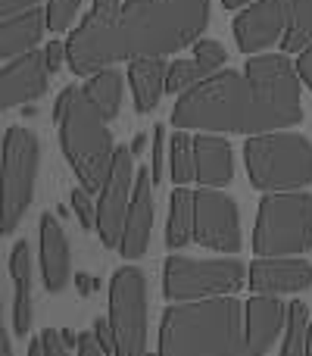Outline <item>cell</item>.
<instances>
[{"label":"cell","mask_w":312,"mask_h":356,"mask_svg":"<svg viewBox=\"0 0 312 356\" xmlns=\"http://www.w3.org/2000/svg\"><path fill=\"white\" fill-rule=\"evenodd\" d=\"M303 122L300 75L284 54L250 56L244 72L219 69L175 100V129L269 135Z\"/></svg>","instance_id":"obj_1"},{"label":"cell","mask_w":312,"mask_h":356,"mask_svg":"<svg viewBox=\"0 0 312 356\" xmlns=\"http://www.w3.org/2000/svg\"><path fill=\"white\" fill-rule=\"evenodd\" d=\"M209 25V0H125L113 16H85L69 35V69L91 79L122 60L169 56L197 44Z\"/></svg>","instance_id":"obj_2"},{"label":"cell","mask_w":312,"mask_h":356,"mask_svg":"<svg viewBox=\"0 0 312 356\" xmlns=\"http://www.w3.org/2000/svg\"><path fill=\"white\" fill-rule=\"evenodd\" d=\"M159 356H253L238 297L172 303L159 322Z\"/></svg>","instance_id":"obj_3"},{"label":"cell","mask_w":312,"mask_h":356,"mask_svg":"<svg viewBox=\"0 0 312 356\" xmlns=\"http://www.w3.org/2000/svg\"><path fill=\"white\" fill-rule=\"evenodd\" d=\"M54 119L60 122V144L69 166L75 169L85 191H104L106 178L113 172L116 144L106 129V116L85 97V91L69 85L56 97Z\"/></svg>","instance_id":"obj_4"},{"label":"cell","mask_w":312,"mask_h":356,"mask_svg":"<svg viewBox=\"0 0 312 356\" xmlns=\"http://www.w3.org/2000/svg\"><path fill=\"white\" fill-rule=\"evenodd\" d=\"M250 184L265 194L300 191L312 181V141L290 131L253 135L244 144Z\"/></svg>","instance_id":"obj_5"},{"label":"cell","mask_w":312,"mask_h":356,"mask_svg":"<svg viewBox=\"0 0 312 356\" xmlns=\"http://www.w3.org/2000/svg\"><path fill=\"white\" fill-rule=\"evenodd\" d=\"M312 247V194L284 191L259 203L253 250L256 257H303Z\"/></svg>","instance_id":"obj_6"},{"label":"cell","mask_w":312,"mask_h":356,"mask_svg":"<svg viewBox=\"0 0 312 356\" xmlns=\"http://www.w3.org/2000/svg\"><path fill=\"white\" fill-rule=\"evenodd\" d=\"M247 282V266L240 259H190L172 253L163 266L165 300L190 303L209 297H231Z\"/></svg>","instance_id":"obj_7"},{"label":"cell","mask_w":312,"mask_h":356,"mask_svg":"<svg viewBox=\"0 0 312 356\" xmlns=\"http://www.w3.org/2000/svg\"><path fill=\"white\" fill-rule=\"evenodd\" d=\"M38 147L35 131L13 125L3 135V234H13L35 197V178H38Z\"/></svg>","instance_id":"obj_8"},{"label":"cell","mask_w":312,"mask_h":356,"mask_svg":"<svg viewBox=\"0 0 312 356\" xmlns=\"http://www.w3.org/2000/svg\"><path fill=\"white\" fill-rule=\"evenodd\" d=\"M110 322L116 332V353L113 356L147 353V278L135 266H125L113 275Z\"/></svg>","instance_id":"obj_9"},{"label":"cell","mask_w":312,"mask_h":356,"mask_svg":"<svg viewBox=\"0 0 312 356\" xmlns=\"http://www.w3.org/2000/svg\"><path fill=\"white\" fill-rule=\"evenodd\" d=\"M194 241L219 253H238L244 244L238 203L219 188H203L194 194Z\"/></svg>","instance_id":"obj_10"},{"label":"cell","mask_w":312,"mask_h":356,"mask_svg":"<svg viewBox=\"0 0 312 356\" xmlns=\"http://www.w3.org/2000/svg\"><path fill=\"white\" fill-rule=\"evenodd\" d=\"M135 181H138L135 154H131V147H116L113 172L106 178L104 191H100V203H97V234L104 241V247H116L119 250V244H122Z\"/></svg>","instance_id":"obj_11"},{"label":"cell","mask_w":312,"mask_h":356,"mask_svg":"<svg viewBox=\"0 0 312 356\" xmlns=\"http://www.w3.org/2000/svg\"><path fill=\"white\" fill-rule=\"evenodd\" d=\"M284 25H288V0L250 3V10H244L234 19V38H238L240 54H263L265 47L284 38Z\"/></svg>","instance_id":"obj_12"},{"label":"cell","mask_w":312,"mask_h":356,"mask_svg":"<svg viewBox=\"0 0 312 356\" xmlns=\"http://www.w3.org/2000/svg\"><path fill=\"white\" fill-rule=\"evenodd\" d=\"M47 79L50 69L44 63V54H22L16 60L3 63L0 69V106L13 110L19 104H31V100L47 94Z\"/></svg>","instance_id":"obj_13"},{"label":"cell","mask_w":312,"mask_h":356,"mask_svg":"<svg viewBox=\"0 0 312 356\" xmlns=\"http://www.w3.org/2000/svg\"><path fill=\"white\" fill-rule=\"evenodd\" d=\"M312 284V266L300 257H259L250 263L253 294H297Z\"/></svg>","instance_id":"obj_14"},{"label":"cell","mask_w":312,"mask_h":356,"mask_svg":"<svg viewBox=\"0 0 312 356\" xmlns=\"http://www.w3.org/2000/svg\"><path fill=\"white\" fill-rule=\"evenodd\" d=\"M154 184L156 181L150 169L138 172L129 219H125V234H122V244H119V253L125 259H141L147 253L150 232H154Z\"/></svg>","instance_id":"obj_15"},{"label":"cell","mask_w":312,"mask_h":356,"mask_svg":"<svg viewBox=\"0 0 312 356\" xmlns=\"http://www.w3.org/2000/svg\"><path fill=\"white\" fill-rule=\"evenodd\" d=\"M244 325H247V344H250L253 356H265L288 325V303L278 297L256 294L244 303Z\"/></svg>","instance_id":"obj_16"},{"label":"cell","mask_w":312,"mask_h":356,"mask_svg":"<svg viewBox=\"0 0 312 356\" xmlns=\"http://www.w3.org/2000/svg\"><path fill=\"white\" fill-rule=\"evenodd\" d=\"M38 234H41V275H44V288L50 294H60L69 284V275H72V257H69V241L66 232H63L60 219L50 213L41 216V225H38Z\"/></svg>","instance_id":"obj_17"},{"label":"cell","mask_w":312,"mask_h":356,"mask_svg":"<svg viewBox=\"0 0 312 356\" xmlns=\"http://www.w3.org/2000/svg\"><path fill=\"white\" fill-rule=\"evenodd\" d=\"M194 178L203 188H222L234 178V154L231 144L219 135L194 138Z\"/></svg>","instance_id":"obj_18"},{"label":"cell","mask_w":312,"mask_h":356,"mask_svg":"<svg viewBox=\"0 0 312 356\" xmlns=\"http://www.w3.org/2000/svg\"><path fill=\"white\" fill-rule=\"evenodd\" d=\"M44 29H47V13L38 10V6L0 19V60L10 63L22 54H31L35 44L41 41Z\"/></svg>","instance_id":"obj_19"},{"label":"cell","mask_w":312,"mask_h":356,"mask_svg":"<svg viewBox=\"0 0 312 356\" xmlns=\"http://www.w3.org/2000/svg\"><path fill=\"white\" fill-rule=\"evenodd\" d=\"M10 272H13V332L25 338L31 328V250L28 241H16L10 250Z\"/></svg>","instance_id":"obj_20"},{"label":"cell","mask_w":312,"mask_h":356,"mask_svg":"<svg viewBox=\"0 0 312 356\" xmlns=\"http://www.w3.org/2000/svg\"><path fill=\"white\" fill-rule=\"evenodd\" d=\"M165 75H169V66H165L163 56H144V60L129 63V81H131L138 113L156 110L159 97L165 91Z\"/></svg>","instance_id":"obj_21"},{"label":"cell","mask_w":312,"mask_h":356,"mask_svg":"<svg viewBox=\"0 0 312 356\" xmlns=\"http://www.w3.org/2000/svg\"><path fill=\"white\" fill-rule=\"evenodd\" d=\"M194 241V194L188 188H175L169 197V219H165V247L181 250Z\"/></svg>","instance_id":"obj_22"},{"label":"cell","mask_w":312,"mask_h":356,"mask_svg":"<svg viewBox=\"0 0 312 356\" xmlns=\"http://www.w3.org/2000/svg\"><path fill=\"white\" fill-rule=\"evenodd\" d=\"M81 91H85V97L91 100L106 119H113L119 113V104H122V72L113 66L100 69V72H94L91 79L81 85Z\"/></svg>","instance_id":"obj_23"},{"label":"cell","mask_w":312,"mask_h":356,"mask_svg":"<svg viewBox=\"0 0 312 356\" xmlns=\"http://www.w3.org/2000/svg\"><path fill=\"white\" fill-rule=\"evenodd\" d=\"M312 44V0H288V25H284L281 50L303 54Z\"/></svg>","instance_id":"obj_24"},{"label":"cell","mask_w":312,"mask_h":356,"mask_svg":"<svg viewBox=\"0 0 312 356\" xmlns=\"http://www.w3.org/2000/svg\"><path fill=\"white\" fill-rule=\"evenodd\" d=\"M306 344H309V307L303 300H290L281 356H306Z\"/></svg>","instance_id":"obj_25"},{"label":"cell","mask_w":312,"mask_h":356,"mask_svg":"<svg viewBox=\"0 0 312 356\" xmlns=\"http://www.w3.org/2000/svg\"><path fill=\"white\" fill-rule=\"evenodd\" d=\"M169 172L175 184H188L194 178V138L175 131L169 141Z\"/></svg>","instance_id":"obj_26"},{"label":"cell","mask_w":312,"mask_h":356,"mask_svg":"<svg viewBox=\"0 0 312 356\" xmlns=\"http://www.w3.org/2000/svg\"><path fill=\"white\" fill-rule=\"evenodd\" d=\"M209 69L197 60H175L169 66V75H165V91L169 94H184L194 85H200L203 79H209Z\"/></svg>","instance_id":"obj_27"},{"label":"cell","mask_w":312,"mask_h":356,"mask_svg":"<svg viewBox=\"0 0 312 356\" xmlns=\"http://www.w3.org/2000/svg\"><path fill=\"white\" fill-rule=\"evenodd\" d=\"M81 0H47V29L50 31H66L75 22V13H79Z\"/></svg>","instance_id":"obj_28"},{"label":"cell","mask_w":312,"mask_h":356,"mask_svg":"<svg viewBox=\"0 0 312 356\" xmlns=\"http://www.w3.org/2000/svg\"><path fill=\"white\" fill-rule=\"evenodd\" d=\"M28 356H69V347L63 344V334L54 328H44L28 344Z\"/></svg>","instance_id":"obj_29"},{"label":"cell","mask_w":312,"mask_h":356,"mask_svg":"<svg viewBox=\"0 0 312 356\" xmlns=\"http://www.w3.org/2000/svg\"><path fill=\"white\" fill-rule=\"evenodd\" d=\"M194 60L203 63L209 72H219V66L228 60V54L219 41H213V38H200V41L194 44Z\"/></svg>","instance_id":"obj_30"},{"label":"cell","mask_w":312,"mask_h":356,"mask_svg":"<svg viewBox=\"0 0 312 356\" xmlns=\"http://www.w3.org/2000/svg\"><path fill=\"white\" fill-rule=\"evenodd\" d=\"M72 209H75V216H79L81 228H97V207H94V200H91V191L75 188L72 191Z\"/></svg>","instance_id":"obj_31"},{"label":"cell","mask_w":312,"mask_h":356,"mask_svg":"<svg viewBox=\"0 0 312 356\" xmlns=\"http://www.w3.org/2000/svg\"><path fill=\"white\" fill-rule=\"evenodd\" d=\"M94 338L97 344L104 347V353H116V332H113V322L110 319H94Z\"/></svg>","instance_id":"obj_32"},{"label":"cell","mask_w":312,"mask_h":356,"mask_svg":"<svg viewBox=\"0 0 312 356\" xmlns=\"http://www.w3.org/2000/svg\"><path fill=\"white\" fill-rule=\"evenodd\" d=\"M163 144H165V129L156 125L154 129V160H150V172H154V181H163Z\"/></svg>","instance_id":"obj_33"},{"label":"cell","mask_w":312,"mask_h":356,"mask_svg":"<svg viewBox=\"0 0 312 356\" xmlns=\"http://www.w3.org/2000/svg\"><path fill=\"white\" fill-rule=\"evenodd\" d=\"M63 60H69V50H66V44H60V41H50L47 47H44V63H47L50 75H54V72H60Z\"/></svg>","instance_id":"obj_34"},{"label":"cell","mask_w":312,"mask_h":356,"mask_svg":"<svg viewBox=\"0 0 312 356\" xmlns=\"http://www.w3.org/2000/svg\"><path fill=\"white\" fill-rule=\"evenodd\" d=\"M75 356H104V347L97 344L94 332H81L79 334V350H75Z\"/></svg>","instance_id":"obj_35"},{"label":"cell","mask_w":312,"mask_h":356,"mask_svg":"<svg viewBox=\"0 0 312 356\" xmlns=\"http://www.w3.org/2000/svg\"><path fill=\"white\" fill-rule=\"evenodd\" d=\"M38 0H0V19L6 16H16V13H25V10H35Z\"/></svg>","instance_id":"obj_36"},{"label":"cell","mask_w":312,"mask_h":356,"mask_svg":"<svg viewBox=\"0 0 312 356\" xmlns=\"http://www.w3.org/2000/svg\"><path fill=\"white\" fill-rule=\"evenodd\" d=\"M297 75H300V81L309 85V91H312V44L300 54V60H297Z\"/></svg>","instance_id":"obj_37"},{"label":"cell","mask_w":312,"mask_h":356,"mask_svg":"<svg viewBox=\"0 0 312 356\" xmlns=\"http://www.w3.org/2000/svg\"><path fill=\"white\" fill-rule=\"evenodd\" d=\"M122 6V0H94V16H113Z\"/></svg>","instance_id":"obj_38"},{"label":"cell","mask_w":312,"mask_h":356,"mask_svg":"<svg viewBox=\"0 0 312 356\" xmlns=\"http://www.w3.org/2000/svg\"><path fill=\"white\" fill-rule=\"evenodd\" d=\"M75 284H79V294H81V297H88L94 288H100V282H97V278H91V275H81V272H79V275H75Z\"/></svg>","instance_id":"obj_39"},{"label":"cell","mask_w":312,"mask_h":356,"mask_svg":"<svg viewBox=\"0 0 312 356\" xmlns=\"http://www.w3.org/2000/svg\"><path fill=\"white\" fill-rule=\"evenodd\" d=\"M63 344H66L69 347V350H79V334H72V332H69V328H63Z\"/></svg>","instance_id":"obj_40"},{"label":"cell","mask_w":312,"mask_h":356,"mask_svg":"<svg viewBox=\"0 0 312 356\" xmlns=\"http://www.w3.org/2000/svg\"><path fill=\"white\" fill-rule=\"evenodd\" d=\"M0 356H13V344H10V334L0 332Z\"/></svg>","instance_id":"obj_41"},{"label":"cell","mask_w":312,"mask_h":356,"mask_svg":"<svg viewBox=\"0 0 312 356\" xmlns=\"http://www.w3.org/2000/svg\"><path fill=\"white\" fill-rule=\"evenodd\" d=\"M144 147H147V135H138L135 141H131V154H141Z\"/></svg>","instance_id":"obj_42"},{"label":"cell","mask_w":312,"mask_h":356,"mask_svg":"<svg viewBox=\"0 0 312 356\" xmlns=\"http://www.w3.org/2000/svg\"><path fill=\"white\" fill-rule=\"evenodd\" d=\"M222 3H225V10H238V6L250 3V0H222Z\"/></svg>","instance_id":"obj_43"},{"label":"cell","mask_w":312,"mask_h":356,"mask_svg":"<svg viewBox=\"0 0 312 356\" xmlns=\"http://www.w3.org/2000/svg\"><path fill=\"white\" fill-rule=\"evenodd\" d=\"M306 356H312V319H309V344H306Z\"/></svg>","instance_id":"obj_44"},{"label":"cell","mask_w":312,"mask_h":356,"mask_svg":"<svg viewBox=\"0 0 312 356\" xmlns=\"http://www.w3.org/2000/svg\"><path fill=\"white\" fill-rule=\"evenodd\" d=\"M144 356H159V353H150V350H147V353H144Z\"/></svg>","instance_id":"obj_45"}]
</instances>
